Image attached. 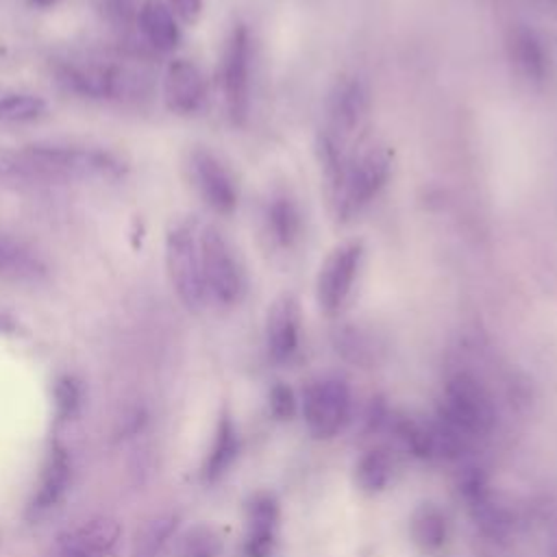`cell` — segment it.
Returning a JSON list of instances; mask_svg holds the SVG:
<instances>
[{"label": "cell", "mask_w": 557, "mask_h": 557, "mask_svg": "<svg viewBox=\"0 0 557 557\" xmlns=\"http://www.w3.org/2000/svg\"><path fill=\"white\" fill-rule=\"evenodd\" d=\"M54 72L65 89L96 100H139L150 89V74L120 59L70 57Z\"/></svg>", "instance_id": "6da1fadb"}, {"label": "cell", "mask_w": 557, "mask_h": 557, "mask_svg": "<svg viewBox=\"0 0 557 557\" xmlns=\"http://www.w3.org/2000/svg\"><path fill=\"white\" fill-rule=\"evenodd\" d=\"M26 174L37 178H115L124 172V163L109 150L78 144L37 141L22 150Z\"/></svg>", "instance_id": "7a4b0ae2"}, {"label": "cell", "mask_w": 557, "mask_h": 557, "mask_svg": "<svg viewBox=\"0 0 557 557\" xmlns=\"http://www.w3.org/2000/svg\"><path fill=\"white\" fill-rule=\"evenodd\" d=\"M392 176V150L381 144L366 146L359 154L348 157L339 168L337 176L329 181L331 202L339 220H350L376 194L385 187Z\"/></svg>", "instance_id": "3957f363"}, {"label": "cell", "mask_w": 557, "mask_h": 557, "mask_svg": "<svg viewBox=\"0 0 557 557\" xmlns=\"http://www.w3.org/2000/svg\"><path fill=\"white\" fill-rule=\"evenodd\" d=\"M198 244L207 298L222 307L237 305L246 294V272L235 248L224 233L211 224L198 231Z\"/></svg>", "instance_id": "277c9868"}, {"label": "cell", "mask_w": 557, "mask_h": 557, "mask_svg": "<svg viewBox=\"0 0 557 557\" xmlns=\"http://www.w3.org/2000/svg\"><path fill=\"white\" fill-rule=\"evenodd\" d=\"M440 418L461 437L487 435L496 422L494 403L487 389L472 374L466 372L448 379L444 387Z\"/></svg>", "instance_id": "5b68a950"}, {"label": "cell", "mask_w": 557, "mask_h": 557, "mask_svg": "<svg viewBox=\"0 0 557 557\" xmlns=\"http://www.w3.org/2000/svg\"><path fill=\"white\" fill-rule=\"evenodd\" d=\"M165 268L178 300L191 311L202 309L209 298L202 278L198 233L189 224H176L168 231Z\"/></svg>", "instance_id": "8992f818"}, {"label": "cell", "mask_w": 557, "mask_h": 557, "mask_svg": "<svg viewBox=\"0 0 557 557\" xmlns=\"http://www.w3.org/2000/svg\"><path fill=\"white\" fill-rule=\"evenodd\" d=\"M350 387L339 376L313 379L302 392V416L315 437L337 435L350 418Z\"/></svg>", "instance_id": "52a82bcc"}, {"label": "cell", "mask_w": 557, "mask_h": 557, "mask_svg": "<svg viewBox=\"0 0 557 557\" xmlns=\"http://www.w3.org/2000/svg\"><path fill=\"white\" fill-rule=\"evenodd\" d=\"M363 242L350 239L335 246L322 261L315 278V296L324 313H337L348 300L363 263Z\"/></svg>", "instance_id": "ba28073f"}, {"label": "cell", "mask_w": 557, "mask_h": 557, "mask_svg": "<svg viewBox=\"0 0 557 557\" xmlns=\"http://www.w3.org/2000/svg\"><path fill=\"white\" fill-rule=\"evenodd\" d=\"M220 81L228 117L239 124L248 113L250 100V35L237 24L226 37L220 63Z\"/></svg>", "instance_id": "9c48e42d"}, {"label": "cell", "mask_w": 557, "mask_h": 557, "mask_svg": "<svg viewBox=\"0 0 557 557\" xmlns=\"http://www.w3.org/2000/svg\"><path fill=\"white\" fill-rule=\"evenodd\" d=\"M189 172L207 207L222 215L235 211L239 200V187L233 172L215 152L207 148H196L189 157Z\"/></svg>", "instance_id": "30bf717a"}, {"label": "cell", "mask_w": 557, "mask_h": 557, "mask_svg": "<svg viewBox=\"0 0 557 557\" xmlns=\"http://www.w3.org/2000/svg\"><path fill=\"white\" fill-rule=\"evenodd\" d=\"M120 522L109 516H96L61 533L50 557H107L120 540Z\"/></svg>", "instance_id": "8fae6325"}, {"label": "cell", "mask_w": 557, "mask_h": 557, "mask_svg": "<svg viewBox=\"0 0 557 557\" xmlns=\"http://www.w3.org/2000/svg\"><path fill=\"white\" fill-rule=\"evenodd\" d=\"M300 342V302L294 294L276 296L265 315V346L272 361L283 363L294 357Z\"/></svg>", "instance_id": "7c38bea8"}, {"label": "cell", "mask_w": 557, "mask_h": 557, "mask_svg": "<svg viewBox=\"0 0 557 557\" xmlns=\"http://www.w3.org/2000/svg\"><path fill=\"white\" fill-rule=\"evenodd\" d=\"M207 98V83L200 67L189 59H172L163 72V100L172 113L191 115Z\"/></svg>", "instance_id": "4fadbf2b"}, {"label": "cell", "mask_w": 557, "mask_h": 557, "mask_svg": "<svg viewBox=\"0 0 557 557\" xmlns=\"http://www.w3.org/2000/svg\"><path fill=\"white\" fill-rule=\"evenodd\" d=\"M368 107L366 89L355 78H344L335 85L329 98V128L326 137L344 146L350 133L361 124Z\"/></svg>", "instance_id": "5bb4252c"}, {"label": "cell", "mask_w": 557, "mask_h": 557, "mask_svg": "<svg viewBox=\"0 0 557 557\" xmlns=\"http://www.w3.org/2000/svg\"><path fill=\"white\" fill-rule=\"evenodd\" d=\"M507 54L520 76L527 81H544L548 74V52L544 41L537 37L535 30L527 26H516L509 30L507 37Z\"/></svg>", "instance_id": "9a60e30c"}, {"label": "cell", "mask_w": 557, "mask_h": 557, "mask_svg": "<svg viewBox=\"0 0 557 557\" xmlns=\"http://www.w3.org/2000/svg\"><path fill=\"white\" fill-rule=\"evenodd\" d=\"M278 522V503L272 494L259 492L248 503V557H265L272 550L274 529Z\"/></svg>", "instance_id": "2e32d148"}, {"label": "cell", "mask_w": 557, "mask_h": 557, "mask_svg": "<svg viewBox=\"0 0 557 557\" xmlns=\"http://www.w3.org/2000/svg\"><path fill=\"white\" fill-rule=\"evenodd\" d=\"M137 26L144 39L159 52H170L181 39V28L172 9L161 0H146L137 11Z\"/></svg>", "instance_id": "e0dca14e"}, {"label": "cell", "mask_w": 557, "mask_h": 557, "mask_svg": "<svg viewBox=\"0 0 557 557\" xmlns=\"http://www.w3.org/2000/svg\"><path fill=\"white\" fill-rule=\"evenodd\" d=\"M70 474H72V463H70V455L61 444H54L44 461L41 474H39V483L33 496V509L35 511H44L50 509L59 503V498L65 494L67 483H70Z\"/></svg>", "instance_id": "ac0fdd59"}, {"label": "cell", "mask_w": 557, "mask_h": 557, "mask_svg": "<svg viewBox=\"0 0 557 557\" xmlns=\"http://www.w3.org/2000/svg\"><path fill=\"white\" fill-rule=\"evenodd\" d=\"M237 450H239V437H237L235 422L228 413H222L215 424V433L202 466V476L207 481L220 479L237 457Z\"/></svg>", "instance_id": "d6986e66"}, {"label": "cell", "mask_w": 557, "mask_h": 557, "mask_svg": "<svg viewBox=\"0 0 557 557\" xmlns=\"http://www.w3.org/2000/svg\"><path fill=\"white\" fill-rule=\"evenodd\" d=\"M268 231L274 237V242L283 248H292L302 231V220L298 205L294 198L285 191H278L272 196L268 205Z\"/></svg>", "instance_id": "ffe728a7"}, {"label": "cell", "mask_w": 557, "mask_h": 557, "mask_svg": "<svg viewBox=\"0 0 557 557\" xmlns=\"http://www.w3.org/2000/svg\"><path fill=\"white\" fill-rule=\"evenodd\" d=\"M392 479V459L385 450H366L355 463V483L363 492H381Z\"/></svg>", "instance_id": "44dd1931"}, {"label": "cell", "mask_w": 557, "mask_h": 557, "mask_svg": "<svg viewBox=\"0 0 557 557\" xmlns=\"http://www.w3.org/2000/svg\"><path fill=\"white\" fill-rule=\"evenodd\" d=\"M176 524H178V516L172 511L152 516L144 524V529L137 533L131 557H157L161 553V548L165 546V542L170 540V535L174 533Z\"/></svg>", "instance_id": "7402d4cb"}, {"label": "cell", "mask_w": 557, "mask_h": 557, "mask_svg": "<svg viewBox=\"0 0 557 557\" xmlns=\"http://www.w3.org/2000/svg\"><path fill=\"white\" fill-rule=\"evenodd\" d=\"M446 533H448L446 516L437 507L422 505L420 509H416L411 518V537L420 548L424 550L440 548L446 542Z\"/></svg>", "instance_id": "603a6c76"}, {"label": "cell", "mask_w": 557, "mask_h": 557, "mask_svg": "<svg viewBox=\"0 0 557 557\" xmlns=\"http://www.w3.org/2000/svg\"><path fill=\"white\" fill-rule=\"evenodd\" d=\"M44 274V265L24 250L20 244L0 239V276L4 278H37Z\"/></svg>", "instance_id": "cb8c5ba5"}, {"label": "cell", "mask_w": 557, "mask_h": 557, "mask_svg": "<svg viewBox=\"0 0 557 557\" xmlns=\"http://www.w3.org/2000/svg\"><path fill=\"white\" fill-rule=\"evenodd\" d=\"M46 111V102L39 96L11 91L0 87V122H28Z\"/></svg>", "instance_id": "d4e9b609"}, {"label": "cell", "mask_w": 557, "mask_h": 557, "mask_svg": "<svg viewBox=\"0 0 557 557\" xmlns=\"http://www.w3.org/2000/svg\"><path fill=\"white\" fill-rule=\"evenodd\" d=\"M81 398H83L81 383L74 376L63 374V376L57 379V383H54V407H57L59 420L74 418L78 407H81Z\"/></svg>", "instance_id": "484cf974"}, {"label": "cell", "mask_w": 557, "mask_h": 557, "mask_svg": "<svg viewBox=\"0 0 557 557\" xmlns=\"http://www.w3.org/2000/svg\"><path fill=\"white\" fill-rule=\"evenodd\" d=\"M270 411L274 418L278 420H285V418H292L294 411H296V398H294V392L289 385L285 383H276L272 389H270Z\"/></svg>", "instance_id": "4316f807"}, {"label": "cell", "mask_w": 557, "mask_h": 557, "mask_svg": "<svg viewBox=\"0 0 557 557\" xmlns=\"http://www.w3.org/2000/svg\"><path fill=\"white\" fill-rule=\"evenodd\" d=\"M102 9L117 28H126L133 20H137L139 11L135 0H102Z\"/></svg>", "instance_id": "83f0119b"}, {"label": "cell", "mask_w": 557, "mask_h": 557, "mask_svg": "<svg viewBox=\"0 0 557 557\" xmlns=\"http://www.w3.org/2000/svg\"><path fill=\"white\" fill-rule=\"evenodd\" d=\"M17 176H28L22 152L0 146V181L17 178Z\"/></svg>", "instance_id": "f1b7e54d"}, {"label": "cell", "mask_w": 557, "mask_h": 557, "mask_svg": "<svg viewBox=\"0 0 557 557\" xmlns=\"http://www.w3.org/2000/svg\"><path fill=\"white\" fill-rule=\"evenodd\" d=\"M172 9V13L185 22V24H191L198 20L200 11H202V0H170L168 4Z\"/></svg>", "instance_id": "f546056e"}, {"label": "cell", "mask_w": 557, "mask_h": 557, "mask_svg": "<svg viewBox=\"0 0 557 557\" xmlns=\"http://www.w3.org/2000/svg\"><path fill=\"white\" fill-rule=\"evenodd\" d=\"M30 2H33V4H37V7H44V9H46V7H52L57 0H30Z\"/></svg>", "instance_id": "4dcf8cb0"}, {"label": "cell", "mask_w": 557, "mask_h": 557, "mask_svg": "<svg viewBox=\"0 0 557 557\" xmlns=\"http://www.w3.org/2000/svg\"><path fill=\"white\" fill-rule=\"evenodd\" d=\"M550 2H553V4H557V0H550Z\"/></svg>", "instance_id": "1f68e13d"}]
</instances>
